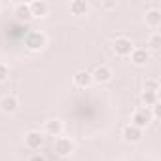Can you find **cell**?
<instances>
[{
    "instance_id": "obj_1",
    "label": "cell",
    "mask_w": 161,
    "mask_h": 161,
    "mask_svg": "<svg viewBox=\"0 0 161 161\" xmlns=\"http://www.w3.org/2000/svg\"><path fill=\"white\" fill-rule=\"evenodd\" d=\"M23 42H25V47H27L29 51H42V49L46 47L47 38H46V34H44L42 31H29V32L25 34Z\"/></svg>"
},
{
    "instance_id": "obj_2",
    "label": "cell",
    "mask_w": 161,
    "mask_h": 161,
    "mask_svg": "<svg viewBox=\"0 0 161 161\" xmlns=\"http://www.w3.org/2000/svg\"><path fill=\"white\" fill-rule=\"evenodd\" d=\"M152 121H153V118H152L150 108H138V110H135L133 116H131V125H135V127L140 129V131L146 129Z\"/></svg>"
},
{
    "instance_id": "obj_3",
    "label": "cell",
    "mask_w": 161,
    "mask_h": 161,
    "mask_svg": "<svg viewBox=\"0 0 161 161\" xmlns=\"http://www.w3.org/2000/svg\"><path fill=\"white\" fill-rule=\"evenodd\" d=\"M53 150L59 157H70L74 153V142L68 136H57L53 142Z\"/></svg>"
},
{
    "instance_id": "obj_4",
    "label": "cell",
    "mask_w": 161,
    "mask_h": 161,
    "mask_svg": "<svg viewBox=\"0 0 161 161\" xmlns=\"http://www.w3.org/2000/svg\"><path fill=\"white\" fill-rule=\"evenodd\" d=\"M133 49H135V46H133L131 38H127V36H118L112 44V51L118 57H129Z\"/></svg>"
},
{
    "instance_id": "obj_5",
    "label": "cell",
    "mask_w": 161,
    "mask_h": 161,
    "mask_svg": "<svg viewBox=\"0 0 161 161\" xmlns=\"http://www.w3.org/2000/svg\"><path fill=\"white\" fill-rule=\"evenodd\" d=\"M89 72H91V78H93V84H108L112 80V76H114L112 68L106 66V64H97Z\"/></svg>"
},
{
    "instance_id": "obj_6",
    "label": "cell",
    "mask_w": 161,
    "mask_h": 161,
    "mask_svg": "<svg viewBox=\"0 0 161 161\" xmlns=\"http://www.w3.org/2000/svg\"><path fill=\"white\" fill-rule=\"evenodd\" d=\"M72 84L80 89H87L91 87L93 84V78H91V72L89 70H76L74 76H72Z\"/></svg>"
},
{
    "instance_id": "obj_7",
    "label": "cell",
    "mask_w": 161,
    "mask_h": 161,
    "mask_svg": "<svg viewBox=\"0 0 161 161\" xmlns=\"http://www.w3.org/2000/svg\"><path fill=\"white\" fill-rule=\"evenodd\" d=\"M25 146L29 148V150H32V152H38L42 146H44V135L40 133V131H29L27 135H25Z\"/></svg>"
},
{
    "instance_id": "obj_8",
    "label": "cell",
    "mask_w": 161,
    "mask_h": 161,
    "mask_svg": "<svg viewBox=\"0 0 161 161\" xmlns=\"http://www.w3.org/2000/svg\"><path fill=\"white\" fill-rule=\"evenodd\" d=\"M29 8H31V15L32 19H42L49 14V4L46 0H34V2H29Z\"/></svg>"
},
{
    "instance_id": "obj_9",
    "label": "cell",
    "mask_w": 161,
    "mask_h": 161,
    "mask_svg": "<svg viewBox=\"0 0 161 161\" xmlns=\"http://www.w3.org/2000/svg\"><path fill=\"white\" fill-rule=\"evenodd\" d=\"M63 131H64V123H63L61 119H57V118H51V119H47V121L44 123V133L49 135V136H53V138L61 136Z\"/></svg>"
},
{
    "instance_id": "obj_10",
    "label": "cell",
    "mask_w": 161,
    "mask_h": 161,
    "mask_svg": "<svg viewBox=\"0 0 161 161\" xmlns=\"http://www.w3.org/2000/svg\"><path fill=\"white\" fill-rule=\"evenodd\" d=\"M129 59L135 66H146V63L150 61V51H148V47H135L131 51Z\"/></svg>"
},
{
    "instance_id": "obj_11",
    "label": "cell",
    "mask_w": 161,
    "mask_h": 161,
    "mask_svg": "<svg viewBox=\"0 0 161 161\" xmlns=\"http://www.w3.org/2000/svg\"><path fill=\"white\" fill-rule=\"evenodd\" d=\"M0 110L4 114H15L19 110V99L15 95H6L0 99Z\"/></svg>"
},
{
    "instance_id": "obj_12",
    "label": "cell",
    "mask_w": 161,
    "mask_h": 161,
    "mask_svg": "<svg viewBox=\"0 0 161 161\" xmlns=\"http://www.w3.org/2000/svg\"><path fill=\"white\" fill-rule=\"evenodd\" d=\"M121 136H123V140H125V142H129V144H136V142H140V138H142V131L129 123V125H125V127H123Z\"/></svg>"
},
{
    "instance_id": "obj_13",
    "label": "cell",
    "mask_w": 161,
    "mask_h": 161,
    "mask_svg": "<svg viewBox=\"0 0 161 161\" xmlns=\"http://www.w3.org/2000/svg\"><path fill=\"white\" fill-rule=\"evenodd\" d=\"M14 15H15L19 21H31L32 15H31L29 2H19V4H15V8H14Z\"/></svg>"
},
{
    "instance_id": "obj_14",
    "label": "cell",
    "mask_w": 161,
    "mask_h": 161,
    "mask_svg": "<svg viewBox=\"0 0 161 161\" xmlns=\"http://www.w3.org/2000/svg\"><path fill=\"white\" fill-rule=\"evenodd\" d=\"M144 21H146V25H148V27H152V29H159V25H161V12H159L157 8L148 10V12H146Z\"/></svg>"
},
{
    "instance_id": "obj_15",
    "label": "cell",
    "mask_w": 161,
    "mask_h": 161,
    "mask_svg": "<svg viewBox=\"0 0 161 161\" xmlns=\"http://www.w3.org/2000/svg\"><path fill=\"white\" fill-rule=\"evenodd\" d=\"M68 10H70L72 15H86L89 12V6H87L86 0H72L70 6H68Z\"/></svg>"
},
{
    "instance_id": "obj_16",
    "label": "cell",
    "mask_w": 161,
    "mask_h": 161,
    "mask_svg": "<svg viewBox=\"0 0 161 161\" xmlns=\"http://www.w3.org/2000/svg\"><path fill=\"white\" fill-rule=\"evenodd\" d=\"M140 101H142L144 108H152V106H155V104L159 103V95H157V93H148V91H142Z\"/></svg>"
},
{
    "instance_id": "obj_17",
    "label": "cell",
    "mask_w": 161,
    "mask_h": 161,
    "mask_svg": "<svg viewBox=\"0 0 161 161\" xmlns=\"http://www.w3.org/2000/svg\"><path fill=\"white\" fill-rule=\"evenodd\" d=\"M148 46H150L152 51H159V47H161V34H159L157 31L150 34V38H148ZM150 49H148V51H150Z\"/></svg>"
},
{
    "instance_id": "obj_18",
    "label": "cell",
    "mask_w": 161,
    "mask_h": 161,
    "mask_svg": "<svg viewBox=\"0 0 161 161\" xmlns=\"http://www.w3.org/2000/svg\"><path fill=\"white\" fill-rule=\"evenodd\" d=\"M144 91H148V93H157V91H159V80L148 78L146 82H144Z\"/></svg>"
},
{
    "instance_id": "obj_19",
    "label": "cell",
    "mask_w": 161,
    "mask_h": 161,
    "mask_svg": "<svg viewBox=\"0 0 161 161\" xmlns=\"http://www.w3.org/2000/svg\"><path fill=\"white\" fill-rule=\"evenodd\" d=\"M99 6H101L103 10H106V12H112V10L118 8V2H116V0H104V2H101Z\"/></svg>"
},
{
    "instance_id": "obj_20",
    "label": "cell",
    "mask_w": 161,
    "mask_h": 161,
    "mask_svg": "<svg viewBox=\"0 0 161 161\" xmlns=\"http://www.w3.org/2000/svg\"><path fill=\"white\" fill-rule=\"evenodd\" d=\"M8 76H10V68H8V64L0 63V84H2V82H6V80H8Z\"/></svg>"
},
{
    "instance_id": "obj_21",
    "label": "cell",
    "mask_w": 161,
    "mask_h": 161,
    "mask_svg": "<svg viewBox=\"0 0 161 161\" xmlns=\"http://www.w3.org/2000/svg\"><path fill=\"white\" fill-rule=\"evenodd\" d=\"M29 161H46V157H44L42 153H32V155L29 157Z\"/></svg>"
},
{
    "instance_id": "obj_22",
    "label": "cell",
    "mask_w": 161,
    "mask_h": 161,
    "mask_svg": "<svg viewBox=\"0 0 161 161\" xmlns=\"http://www.w3.org/2000/svg\"><path fill=\"white\" fill-rule=\"evenodd\" d=\"M0 12H2V4H0Z\"/></svg>"
}]
</instances>
